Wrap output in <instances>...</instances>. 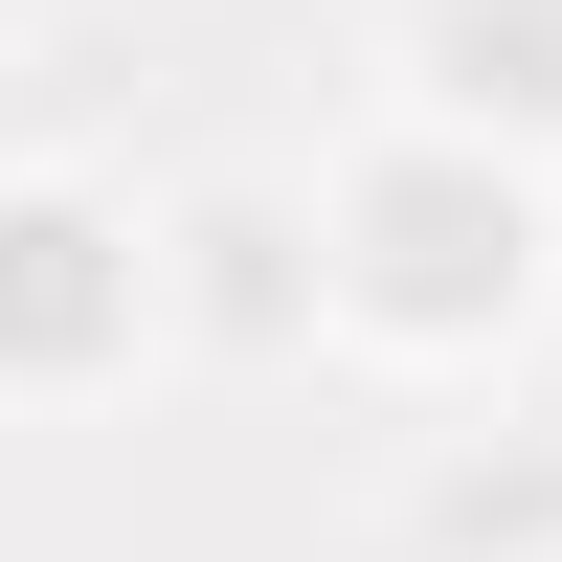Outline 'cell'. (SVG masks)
<instances>
[{"instance_id":"5b68a950","label":"cell","mask_w":562,"mask_h":562,"mask_svg":"<svg viewBox=\"0 0 562 562\" xmlns=\"http://www.w3.org/2000/svg\"><path fill=\"white\" fill-rule=\"evenodd\" d=\"M0 45H23V0H0Z\"/></svg>"},{"instance_id":"6da1fadb","label":"cell","mask_w":562,"mask_h":562,"mask_svg":"<svg viewBox=\"0 0 562 562\" xmlns=\"http://www.w3.org/2000/svg\"><path fill=\"white\" fill-rule=\"evenodd\" d=\"M562 293V158L540 135H473L428 113V90H383V113L315 158V315H338V360H383V383H495V360L540 338Z\"/></svg>"},{"instance_id":"3957f363","label":"cell","mask_w":562,"mask_h":562,"mask_svg":"<svg viewBox=\"0 0 562 562\" xmlns=\"http://www.w3.org/2000/svg\"><path fill=\"white\" fill-rule=\"evenodd\" d=\"M180 338H225V360H315L338 315H315V203H180Z\"/></svg>"},{"instance_id":"277c9868","label":"cell","mask_w":562,"mask_h":562,"mask_svg":"<svg viewBox=\"0 0 562 562\" xmlns=\"http://www.w3.org/2000/svg\"><path fill=\"white\" fill-rule=\"evenodd\" d=\"M428 113H473V135H540L562 158V0H405V45H383Z\"/></svg>"},{"instance_id":"7a4b0ae2","label":"cell","mask_w":562,"mask_h":562,"mask_svg":"<svg viewBox=\"0 0 562 562\" xmlns=\"http://www.w3.org/2000/svg\"><path fill=\"white\" fill-rule=\"evenodd\" d=\"M180 338V203L90 158H0V428H68Z\"/></svg>"}]
</instances>
